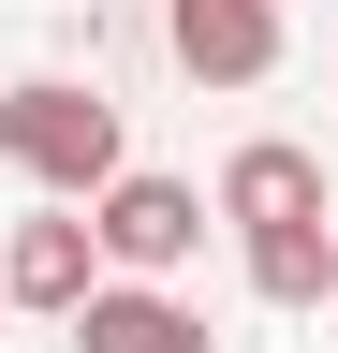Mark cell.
<instances>
[{
    "mask_svg": "<svg viewBox=\"0 0 338 353\" xmlns=\"http://www.w3.org/2000/svg\"><path fill=\"white\" fill-rule=\"evenodd\" d=\"M0 162L30 176V192H59V206H89L118 162H133V132H118L103 88H74V74H15L0 88Z\"/></svg>",
    "mask_w": 338,
    "mask_h": 353,
    "instance_id": "cell-1",
    "label": "cell"
},
{
    "mask_svg": "<svg viewBox=\"0 0 338 353\" xmlns=\"http://www.w3.org/2000/svg\"><path fill=\"white\" fill-rule=\"evenodd\" d=\"M89 250L118 265V280H177V265L206 250V192H191V176H147V162H118L103 192H89Z\"/></svg>",
    "mask_w": 338,
    "mask_h": 353,
    "instance_id": "cell-2",
    "label": "cell"
},
{
    "mask_svg": "<svg viewBox=\"0 0 338 353\" xmlns=\"http://www.w3.org/2000/svg\"><path fill=\"white\" fill-rule=\"evenodd\" d=\"M162 59L191 88H265L294 59V30H279V0H162Z\"/></svg>",
    "mask_w": 338,
    "mask_h": 353,
    "instance_id": "cell-3",
    "label": "cell"
},
{
    "mask_svg": "<svg viewBox=\"0 0 338 353\" xmlns=\"http://www.w3.org/2000/svg\"><path fill=\"white\" fill-rule=\"evenodd\" d=\"M59 324H74V353H221V339H206V309H191L177 280H118V265L59 309Z\"/></svg>",
    "mask_w": 338,
    "mask_h": 353,
    "instance_id": "cell-4",
    "label": "cell"
},
{
    "mask_svg": "<svg viewBox=\"0 0 338 353\" xmlns=\"http://www.w3.org/2000/svg\"><path fill=\"white\" fill-rule=\"evenodd\" d=\"M89 280H103L89 206H59V192H45V221H15V236H0V309H30V324H59Z\"/></svg>",
    "mask_w": 338,
    "mask_h": 353,
    "instance_id": "cell-5",
    "label": "cell"
},
{
    "mask_svg": "<svg viewBox=\"0 0 338 353\" xmlns=\"http://www.w3.org/2000/svg\"><path fill=\"white\" fill-rule=\"evenodd\" d=\"M309 206H324V162L294 148V132H250V148L221 162V192H206V221H235V236L250 221H309Z\"/></svg>",
    "mask_w": 338,
    "mask_h": 353,
    "instance_id": "cell-6",
    "label": "cell"
},
{
    "mask_svg": "<svg viewBox=\"0 0 338 353\" xmlns=\"http://www.w3.org/2000/svg\"><path fill=\"white\" fill-rule=\"evenodd\" d=\"M235 265H250L265 309H324V294H338V221H324V206H309V221H250Z\"/></svg>",
    "mask_w": 338,
    "mask_h": 353,
    "instance_id": "cell-7",
    "label": "cell"
},
{
    "mask_svg": "<svg viewBox=\"0 0 338 353\" xmlns=\"http://www.w3.org/2000/svg\"><path fill=\"white\" fill-rule=\"evenodd\" d=\"M324 221H338V206H324Z\"/></svg>",
    "mask_w": 338,
    "mask_h": 353,
    "instance_id": "cell-8",
    "label": "cell"
}]
</instances>
